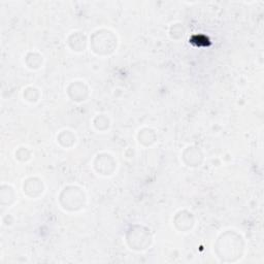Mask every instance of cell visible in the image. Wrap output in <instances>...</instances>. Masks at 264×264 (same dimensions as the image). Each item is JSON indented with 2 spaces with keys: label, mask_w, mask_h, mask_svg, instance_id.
<instances>
[{
  "label": "cell",
  "mask_w": 264,
  "mask_h": 264,
  "mask_svg": "<svg viewBox=\"0 0 264 264\" xmlns=\"http://www.w3.org/2000/svg\"><path fill=\"white\" fill-rule=\"evenodd\" d=\"M196 37V40H191V42L196 41V44L197 46H201V44H204V46H207L209 44V39L204 36H194Z\"/></svg>",
  "instance_id": "cell-1"
}]
</instances>
